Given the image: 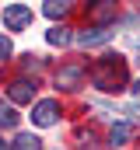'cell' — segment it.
Segmentation results:
<instances>
[{
  "label": "cell",
  "instance_id": "1",
  "mask_svg": "<svg viewBox=\"0 0 140 150\" xmlns=\"http://www.w3.org/2000/svg\"><path fill=\"white\" fill-rule=\"evenodd\" d=\"M91 84L98 91H123L126 87V59L123 56H102L91 67Z\"/></svg>",
  "mask_w": 140,
  "mask_h": 150
},
{
  "label": "cell",
  "instance_id": "2",
  "mask_svg": "<svg viewBox=\"0 0 140 150\" xmlns=\"http://www.w3.org/2000/svg\"><path fill=\"white\" fill-rule=\"evenodd\" d=\"M116 14H119L116 0H88V7H84V18L95 28H105L109 21H116Z\"/></svg>",
  "mask_w": 140,
  "mask_h": 150
},
{
  "label": "cell",
  "instance_id": "3",
  "mask_svg": "<svg viewBox=\"0 0 140 150\" xmlns=\"http://www.w3.org/2000/svg\"><path fill=\"white\" fill-rule=\"evenodd\" d=\"M4 25L11 32H21L25 25H32V7L28 4H7L4 7Z\"/></svg>",
  "mask_w": 140,
  "mask_h": 150
},
{
  "label": "cell",
  "instance_id": "4",
  "mask_svg": "<svg viewBox=\"0 0 140 150\" xmlns=\"http://www.w3.org/2000/svg\"><path fill=\"white\" fill-rule=\"evenodd\" d=\"M56 115H60V105L49 98V101H39L32 108V119H35V126H53L56 122Z\"/></svg>",
  "mask_w": 140,
  "mask_h": 150
},
{
  "label": "cell",
  "instance_id": "5",
  "mask_svg": "<svg viewBox=\"0 0 140 150\" xmlns=\"http://www.w3.org/2000/svg\"><path fill=\"white\" fill-rule=\"evenodd\" d=\"M81 80H84V63H67L56 74V87H77Z\"/></svg>",
  "mask_w": 140,
  "mask_h": 150
},
{
  "label": "cell",
  "instance_id": "6",
  "mask_svg": "<svg viewBox=\"0 0 140 150\" xmlns=\"http://www.w3.org/2000/svg\"><path fill=\"white\" fill-rule=\"evenodd\" d=\"M7 94H11V101H18V105H28L35 98V84L32 80H14L11 87H7Z\"/></svg>",
  "mask_w": 140,
  "mask_h": 150
},
{
  "label": "cell",
  "instance_id": "7",
  "mask_svg": "<svg viewBox=\"0 0 140 150\" xmlns=\"http://www.w3.org/2000/svg\"><path fill=\"white\" fill-rule=\"evenodd\" d=\"M105 38H109V32H105V28H91V32H81V35H77V45L91 49V45H102Z\"/></svg>",
  "mask_w": 140,
  "mask_h": 150
},
{
  "label": "cell",
  "instance_id": "8",
  "mask_svg": "<svg viewBox=\"0 0 140 150\" xmlns=\"http://www.w3.org/2000/svg\"><path fill=\"white\" fill-rule=\"evenodd\" d=\"M130 136H133V126H130V122H116V126H112V133H109L112 147H123Z\"/></svg>",
  "mask_w": 140,
  "mask_h": 150
},
{
  "label": "cell",
  "instance_id": "9",
  "mask_svg": "<svg viewBox=\"0 0 140 150\" xmlns=\"http://www.w3.org/2000/svg\"><path fill=\"white\" fill-rule=\"evenodd\" d=\"M67 11H70V0H46L42 4V14L46 18H63Z\"/></svg>",
  "mask_w": 140,
  "mask_h": 150
},
{
  "label": "cell",
  "instance_id": "10",
  "mask_svg": "<svg viewBox=\"0 0 140 150\" xmlns=\"http://www.w3.org/2000/svg\"><path fill=\"white\" fill-rule=\"evenodd\" d=\"M14 150H42V140L32 136V133H21V136L14 140Z\"/></svg>",
  "mask_w": 140,
  "mask_h": 150
},
{
  "label": "cell",
  "instance_id": "11",
  "mask_svg": "<svg viewBox=\"0 0 140 150\" xmlns=\"http://www.w3.org/2000/svg\"><path fill=\"white\" fill-rule=\"evenodd\" d=\"M46 38H49V45H67L74 35H70V28H49V35H46Z\"/></svg>",
  "mask_w": 140,
  "mask_h": 150
},
{
  "label": "cell",
  "instance_id": "12",
  "mask_svg": "<svg viewBox=\"0 0 140 150\" xmlns=\"http://www.w3.org/2000/svg\"><path fill=\"white\" fill-rule=\"evenodd\" d=\"M14 122H18V112H11V108H7V112L0 115V126H4V129H11Z\"/></svg>",
  "mask_w": 140,
  "mask_h": 150
},
{
  "label": "cell",
  "instance_id": "13",
  "mask_svg": "<svg viewBox=\"0 0 140 150\" xmlns=\"http://www.w3.org/2000/svg\"><path fill=\"white\" fill-rule=\"evenodd\" d=\"M7 56H11V38L0 35V59H7Z\"/></svg>",
  "mask_w": 140,
  "mask_h": 150
},
{
  "label": "cell",
  "instance_id": "14",
  "mask_svg": "<svg viewBox=\"0 0 140 150\" xmlns=\"http://www.w3.org/2000/svg\"><path fill=\"white\" fill-rule=\"evenodd\" d=\"M133 94H140V80H137V84H133Z\"/></svg>",
  "mask_w": 140,
  "mask_h": 150
},
{
  "label": "cell",
  "instance_id": "15",
  "mask_svg": "<svg viewBox=\"0 0 140 150\" xmlns=\"http://www.w3.org/2000/svg\"><path fill=\"white\" fill-rule=\"evenodd\" d=\"M4 112H7V108H4V101H0V115H4Z\"/></svg>",
  "mask_w": 140,
  "mask_h": 150
},
{
  "label": "cell",
  "instance_id": "16",
  "mask_svg": "<svg viewBox=\"0 0 140 150\" xmlns=\"http://www.w3.org/2000/svg\"><path fill=\"white\" fill-rule=\"evenodd\" d=\"M0 150H7V147H4V140H0Z\"/></svg>",
  "mask_w": 140,
  "mask_h": 150
}]
</instances>
